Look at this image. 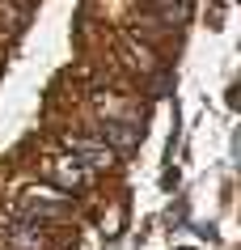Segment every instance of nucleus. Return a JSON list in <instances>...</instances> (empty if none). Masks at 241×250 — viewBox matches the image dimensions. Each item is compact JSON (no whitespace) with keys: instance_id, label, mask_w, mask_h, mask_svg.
Segmentation results:
<instances>
[{"instance_id":"obj_1","label":"nucleus","mask_w":241,"mask_h":250,"mask_svg":"<svg viewBox=\"0 0 241 250\" xmlns=\"http://www.w3.org/2000/svg\"><path fill=\"white\" fill-rule=\"evenodd\" d=\"M68 148H72L76 161H85V166H110V161H114V148H110L106 140L97 145V140H85V136H68Z\"/></svg>"},{"instance_id":"obj_2","label":"nucleus","mask_w":241,"mask_h":250,"mask_svg":"<svg viewBox=\"0 0 241 250\" xmlns=\"http://www.w3.org/2000/svg\"><path fill=\"white\" fill-rule=\"evenodd\" d=\"M4 237H9V246H17V250H47V242H42V233H38V221H17V225H9L4 229Z\"/></svg>"},{"instance_id":"obj_3","label":"nucleus","mask_w":241,"mask_h":250,"mask_svg":"<svg viewBox=\"0 0 241 250\" xmlns=\"http://www.w3.org/2000/svg\"><path fill=\"white\" fill-rule=\"evenodd\" d=\"M102 140H110V148H131L144 140V127H131V123H106L102 127Z\"/></svg>"},{"instance_id":"obj_4","label":"nucleus","mask_w":241,"mask_h":250,"mask_svg":"<svg viewBox=\"0 0 241 250\" xmlns=\"http://www.w3.org/2000/svg\"><path fill=\"white\" fill-rule=\"evenodd\" d=\"M51 178L59 187H68V191H72V187H80L85 183V161H76V157H59L51 166Z\"/></svg>"},{"instance_id":"obj_5","label":"nucleus","mask_w":241,"mask_h":250,"mask_svg":"<svg viewBox=\"0 0 241 250\" xmlns=\"http://www.w3.org/2000/svg\"><path fill=\"white\" fill-rule=\"evenodd\" d=\"M127 51H131V68H140V72H157V55L148 51L144 42L127 39Z\"/></svg>"},{"instance_id":"obj_6","label":"nucleus","mask_w":241,"mask_h":250,"mask_svg":"<svg viewBox=\"0 0 241 250\" xmlns=\"http://www.w3.org/2000/svg\"><path fill=\"white\" fill-rule=\"evenodd\" d=\"M178 250H190V246H178Z\"/></svg>"}]
</instances>
